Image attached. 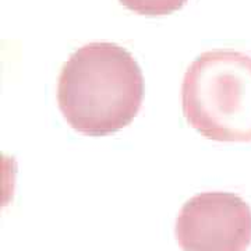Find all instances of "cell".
<instances>
[{"label": "cell", "mask_w": 251, "mask_h": 251, "mask_svg": "<svg viewBox=\"0 0 251 251\" xmlns=\"http://www.w3.org/2000/svg\"><path fill=\"white\" fill-rule=\"evenodd\" d=\"M144 78L134 57L110 42L82 46L64 63L57 102L67 123L85 135L119 131L137 116Z\"/></svg>", "instance_id": "1"}, {"label": "cell", "mask_w": 251, "mask_h": 251, "mask_svg": "<svg viewBox=\"0 0 251 251\" xmlns=\"http://www.w3.org/2000/svg\"><path fill=\"white\" fill-rule=\"evenodd\" d=\"M190 126L214 141H251V57L234 50L205 52L188 67L181 87Z\"/></svg>", "instance_id": "2"}, {"label": "cell", "mask_w": 251, "mask_h": 251, "mask_svg": "<svg viewBox=\"0 0 251 251\" xmlns=\"http://www.w3.org/2000/svg\"><path fill=\"white\" fill-rule=\"evenodd\" d=\"M183 251H246L251 243V209L232 193H202L183 205L176 221Z\"/></svg>", "instance_id": "3"}, {"label": "cell", "mask_w": 251, "mask_h": 251, "mask_svg": "<svg viewBox=\"0 0 251 251\" xmlns=\"http://www.w3.org/2000/svg\"><path fill=\"white\" fill-rule=\"evenodd\" d=\"M128 10L143 16H165L181 9L187 0H119Z\"/></svg>", "instance_id": "4"}]
</instances>
